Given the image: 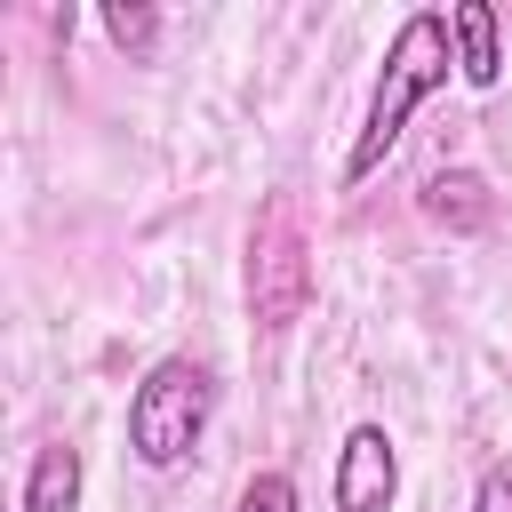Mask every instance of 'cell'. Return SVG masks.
Returning <instances> with one entry per match:
<instances>
[{
	"label": "cell",
	"mask_w": 512,
	"mask_h": 512,
	"mask_svg": "<svg viewBox=\"0 0 512 512\" xmlns=\"http://www.w3.org/2000/svg\"><path fill=\"white\" fill-rule=\"evenodd\" d=\"M448 48H456V32H448V16H432V8H416V16L392 32L384 72H376V96H368V120H360V136H352V152H344V184H360V176L384 168V152L400 144L408 112L448 80V64H456Z\"/></svg>",
	"instance_id": "1"
},
{
	"label": "cell",
	"mask_w": 512,
	"mask_h": 512,
	"mask_svg": "<svg viewBox=\"0 0 512 512\" xmlns=\"http://www.w3.org/2000/svg\"><path fill=\"white\" fill-rule=\"evenodd\" d=\"M208 408H216V384H208L200 360H184V352L152 360L144 384L128 392V456L152 464V472L184 464L200 448V432H208Z\"/></svg>",
	"instance_id": "2"
},
{
	"label": "cell",
	"mask_w": 512,
	"mask_h": 512,
	"mask_svg": "<svg viewBox=\"0 0 512 512\" xmlns=\"http://www.w3.org/2000/svg\"><path fill=\"white\" fill-rule=\"evenodd\" d=\"M312 296V264H304V224H296V200L272 192L256 232H248V312L256 328H288Z\"/></svg>",
	"instance_id": "3"
},
{
	"label": "cell",
	"mask_w": 512,
	"mask_h": 512,
	"mask_svg": "<svg viewBox=\"0 0 512 512\" xmlns=\"http://www.w3.org/2000/svg\"><path fill=\"white\" fill-rule=\"evenodd\" d=\"M400 496V456L384 424H352L344 456H336V512H392Z\"/></svg>",
	"instance_id": "4"
},
{
	"label": "cell",
	"mask_w": 512,
	"mask_h": 512,
	"mask_svg": "<svg viewBox=\"0 0 512 512\" xmlns=\"http://www.w3.org/2000/svg\"><path fill=\"white\" fill-rule=\"evenodd\" d=\"M448 32H456V72H464V88H496V80H504L496 8H488V0H456V8H448Z\"/></svg>",
	"instance_id": "5"
},
{
	"label": "cell",
	"mask_w": 512,
	"mask_h": 512,
	"mask_svg": "<svg viewBox=\"0 0 512 512\" xmlns=\"http://www.w3.org/2000/svg\"><path fill=\"white\" fill-rule=\"evenodd\" d=\"M24 512H80V448L48 440L24 472Z\"/></svg>",
	"instance_id": "6"
},
{
	"label": "cell",
	"mask_w": 512,
	"mask_h": 512,
	"mask_svg": "<svg viewBox=\"0 0 512 512\" xmlns=\"http://www.w3.org/2000/svg\"><path fill=\"white\" fill-rule=\"evenodd\" d=\"M480 192H488L480 176H432V184H424V208H432V216H456V224H480V216H488Z\"/></svg>",
	"instance_id": "7"
},
{
	"label": "cell",
	"mask_w": 512,
	"mask_h": 512,
	"mask_svg": "<svg viewBox=\"0 0 512 512\" xmlns=\"http://www.w3.org/2000/svg\"><path fill=\"white\" fill-rule=\"evenodd\" d=\"M104 32H112V48H128V56H152V40H160V16H152V8H128V0H112V8H104Z\"/></svg>",
	"instance_id": "8"
},
{
	"label": "cell",
	"mask_w": 512,
	"mask_h": 512,
	"mask_svg": "<svg viewBox=\"0 0 512 512\" xmlns=\"http://www.w3.org/2000/svg\"><path fill=\"white\" fill-rule=\"evenodd\" d=\"M232 512H296V480H288V472H256Z\"/></svg>",
	"instance_id": "9"
},
{
	"label": "cell",
	"mask_w": 512,
	"mask_h": 512,
	"mask_svg": "<svg viewBox=\"0 0 512 512\" xmlns=\"http://www.w3.org/2000/svg\"><path fill=\"white\" fill-rule=\"evenodd\" d=\"M472 512H512V456H496L472 488Z\"/></svg>",
	"instance_id": "10"
}]
</instances>
